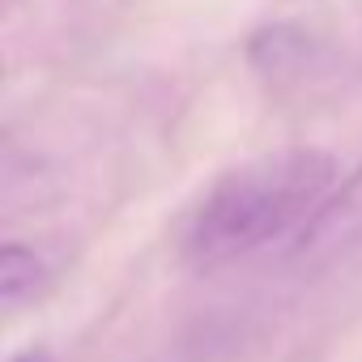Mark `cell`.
Listing matches in <instances>:
<instances>
[{
	"instance_id": "obj_2",
	"label": "cell",
	"mask_w": 362,
	"mask_h": 362,
	"mask_svg": "<svg viewBox=\"0 0 362 362\" xmlns=\"http://www.w3.org/2000/svg\"><path fill=\"white\" fill-rule=\"evenodd\" d=\"M354 239H362V175L354 179V184H345L332 201H324L320 214L303 226L298 256L303 260L332 256V252L349 247Z\"/></svg>"
},
{
	"instance_id": "obj_5",
	"label": "cell",
	"mask_w": 362,
	"mask_h": 362,
	"mask_svg": "<svg viewBox=\"0 0 362 362\" xmlns=\"http://www.w3.org/2000/svg\"><path fill=\"white\" fill-rule=\"evenodd\" d=\"M9 362H52V354H47V349H22V354H13Z\"/></svg>"
},
{
	"instance_id": "obj_3",
	"label": "cell",
	"mask_w": 362,
	"mask_h": 362,
	"mask_svg": "<svg viewBox=\"0 0 362 362\" xmlns=\"http://www.w3.org/2000/svg\"><path fill=\"white\" fill-rule=\"evenodd\" d=\"M247 56H252V64H256L264 77H286V73H294V69L303 64V56H307V35H298L294 26H269V30H260V35L252 39Z\"/></svg>"
},
{
	"instance_id": "obj_1",
	"label": "cell",
	"mask_w": 362,
	"mask_h": 362,
	"mask_svg": "<svg viewBox=\"0 0 362 362\" xmlns=\"http://www.w3.org/2000/svg\"><path fill=\"white\" fill-rule=\"evenodd\" d=\"M337 184V162L324 149H281L226 170L192 209L184 230V256L197 269L230 264L298 222L307 226L328 188Z\"/></svg>"
},
{
	"instance_id": "obj_4",
	"label": "cell",
	"mask_w": 362,
	"mask_h": 362,
	"mask_svg": "<svg viewBox=\"0 0 362 362\" xmlns=\"http://www.w3.org/2000/svg\"><path fill=\"white\" fill-rule=\"evenodd\" d=\"M43 277H47V264H43L30 247L9 243L5 252H0V303H5L9 311L22 307V303L43 286Z\"/></svg>"
}]
</instances>
